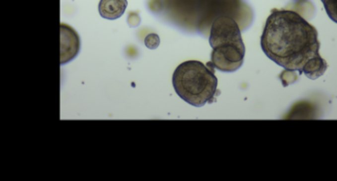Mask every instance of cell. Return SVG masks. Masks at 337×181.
I'll return each mask as SVG.
<instances>
[{
  "instance_id": "cell-1",
  "label": "cell",
  "mask_w": 337,
  "mask_h": 181,
  "mask_svg": "<svg viewBox=\"0 0 337 181\" xmlns=\"http://www.w3.org/2000/svg\"><path fill=\"white\" fill-rule=\"evenodd\" d=\"M264 54L285 69L303 73L306 64L321 57L318 30L300 13L274 9L266 20L261 36Z\"/></svg>"
},
{
  "instance_id": "cell-2",
  "label": "cell",
  "mask_w": 337,
  "mask_h": 181,
  "mask_svg": "<svg viewBox=\"0 0 337 181\" xmlns=\"http://www.w3.org/2000/svg\"><path fill=\"white\" fill-rule=\"evenodd\" d=\"M204 64L198 60L180 63L173 72L172 84L178 96L195 107L212 103L219 94L218 78L212 62Z\"/></svg>"
},
{
  "instance_id": "cell-3",
  "label": "cell",
  "mask_w": 337,
  "mask_h": 181,
  "mask_svg": "<svg viewBox=\"0 0 337 181\" xmlns=\"http://www.w3.org/2000/svg\"><path fill=\"white\" fill-rule=\"evenodd\" d=\"M245 46L243 42H228L213 48L211 62L213 66L224 72H233L243 63Z\"/></svg>"
},
{
  "instance_id": "cell-4",
  "label": "cell",
  "mask_w": 337,
  "mask_h": 181,
  "mask_svg": "<svg viewBox=\"0 0 337 181\" xmlns=\"http://www.w3.org/2000/svg\"><path fill=\"white\" fill-rule=\"evenodd\" d=\"M228 42H243L241 28L233 18L222 16L217 18L210 28L209 43L215 48Z\"/></svg>"
},
{
  "instance_id": "cell-5",
  "label": "cell",
  "mask_w": 337,
  "mask_h": 181,
  "mask_svg": "<svg viewBox=\"0 0 337 181\" xmlns=\"http://www.w3.org/2000/svg\"><path fill=\"white\" fill-rule=\"evenodd\" d=\"M80 50V38L70 26L61 24V64L73 60Z\"/></svg>"
},
{
  "instance_id": "cell-6",
  "label": "cell",
  "mask_w": 337,
  "mask_h": 181,
  "mask_svg": "<svg viewBox=\"0 0 337 181\" xmlns=\"http://www.w3.org/2000/svg\"><path fill=\"white\" fill-rule=\"evenodd\" d=\"M127 6V0H100L98 10L101 17L108 20H115L125 13Z\"/></svg>"
},
{
  "instance_id": "cell-7",
  "label": "cell",
  "mask_w": 337,
  "mask_h": 181,
  "mask_svg": "<svg viewBox=\"0 0 337 181\" xmlns=\"http://www.w3.org/2000/svg\"><path fill=\"white\" fill-rule=\"evenodd\" d=\"M328 62L321 57H318L312 60H310L303 69V73L308 76L310 79H317L324 75V73L328 69Z\"/></svg>"
},
{
  "instance_id": "cell-8",
  "label": "cell",
  "mask_w": 337,
  "mask_h": 181,
  "mask_svg": "<svg viewBox=\"0 0 337 181\" xmlns=\"http://www.w3.org/2000/svg\"><path fill=\"white\" fill-rule=\"evenodd\" d=\"M329 17L337 23V0H321Z\"/></svg>"
},
{
  "instance_id": "cell-9",
  "label": "cell",
  "mask_w": 337,
  "mask_h": 181,
  "mask_svg": "<svg viewBox=\"0 0 337 181\" xmlns=\"http://www.w3.org/2000/svg\"><path fill=\"white\" fill-rule=\"evenodd\" d=\"M280 78L283 82L284 86H288L289 84L294 83L298 79V75L296 73V70L291 69H285L282 74L280 75Z\"/></svg>"
},
{
  "instance_id": "cell-10",
  "label": "cell",
  "mask_w": 337,
  "mask_h": 181,
  "mask_svg": "<svg viewBox=\"0 0 337 181\" xmlns=\"http://www.w3.org/2000/svg\"><path fill=\"white\" fill-rule=\"evenodd\" d=\"M160 44V38L157 34L151 33L148 34L145 38H144V45L146 48L150 49V50H154L156 48H158Z\"/></svg>"
},
{
  "instance_id": "cell-11",
  "label": "cell",
  "mask_w": 337,
  "mask_h": 181,
  "mask_svg": "<svg viewBox=\"0 0 337 181\" xmlns=\"http://www.w3.org/2000/svg\"><path fill=\"white\" fill-rule=\"evenodd\" d=\"M128 24L130 25V27H137L140 24V18L138 14L135 12H130L128 17Z\"/></svg>"
}]
</instances>
